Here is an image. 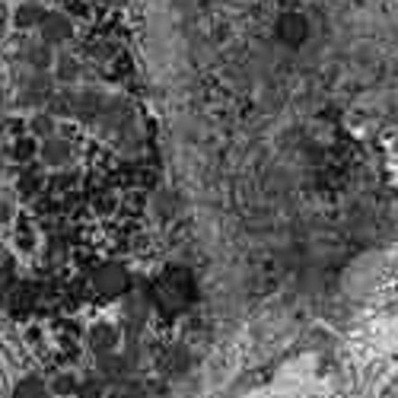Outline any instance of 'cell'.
Listing matches in <instances>:
<instances>
[{"mask_svg":"<svg viewBox=\"0 0 398 398\" xmlns=\"http://www.w3.org/2000/svg\"><path fill=\"white\" fill-rule=\"evenodd\" d=\"M243 398H345V395H341L325 376L315 373L312 367L297 363V367L277 373L271 382L252 389V392L243 395Z\"/></svg>","mask_w":398,"mask_h":398,"instance_id":"1","label":"cell"},{"mask_svg":"<svg viewBox=\"0 0 398 398\" xmlns=\"http://www.w3.org/2000/svg\"><path fill=\"white\" fill-rule=\"evenodd\" d=\"M310 36V26H306L303 16L290 13V16H280V39L287 45H303V39Z\"/></svg>","mask_w":398,"mask_h":398,"instance_id":"2","label":"cell"},{"mask_svg":"<svg viewBox=\"0 0 398 398\" xmlns=\"http://www.w3.org/2000/svg\"><path fill=\"white\" fill-rule=\"evenodd\" d=\"M45 19V13L39 10V6H32V4H23V10H19V16H16V26H29V23H42Z\"/></svg>","mask_w":398,"mask_h":398,"instance_id":"3","label":"cell"},{"mask_svg":"<svg viewBox=\"0 0 398 398\" xmlns=\"http://www.w3.org/2000/svg\"><path fill=\"white\" fill-rule=\"evenodd\" d=\"M45 160L48 163H64L67 160V147H64V143H48V153H45Z\"/></svg>","mask_w":398,"mask_h":398,"instance_id":"4","label":"cell"}]
</instances>
